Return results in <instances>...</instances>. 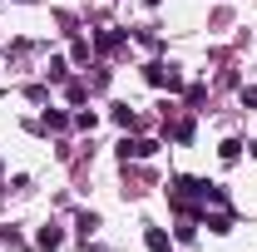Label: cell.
I'll use <instances>...</instances> for the list:
<instances>
[{
  "instance_id": "7",
  "label": "cell",
  "mask_w": 257,
  "mask_h": 252,
  "mask_svg": "<svg viewBox=\"0 0 257 252\" xmlns=\"http://www.w3.org/2000/svg\"><path fill=\"white\" fill-rule=\"evenodd\" d=\"M119 40H124V35H114V30H104V35H99V40H94V45H99V50H114V45H119Z\"/></svg>"
},
{
  "instance_id": "8",
  "label": "cell",
  "mask_w": 257,
  "mask_h": 252,
  "mask_svg": "<svg viewBox=\"0 0 257 252\" xmlns=\"http://www.w3.org/2000/svg\"><path fill=\"white\" fill-rule=\"evenodd\" d=\"M242 104H247V109H257V89H242Z\"/></svg>"
},
{
  "instance_id": "9",
  "label": "cell",
  "mask_w": 257,
  "mask_h": 252,
  "mask_svg": "<svg viewBox=\"0 0 257 252\" xmlns=\"http://www.w3.org/2000/svg\"><path fill=\"white\" fill-rule=\"evenodd\" d=\"M252 154H257V149H252Z\"/></svg>"
},
{
  "instance_id": "1",
  "label": "cell",
  "mask_w": 257,
  "mask_h": 252,
  "mask_svg": "<svg viewBox=\"0 0 257 252\" xmlns=\"http://www.w3.org/2000/svg\"><path fill=\"white\" fill-rule=\"evenodd\" d=\"M149 84H159V89H183V74H178L173 64H149Z\"/></svg>"
},
{
  "instance_id": "5",
  "label": "cell",
  "mask_w": 257,
  "mask_h": 252,
  "mask_svg": "<svg viewBox=\"0 0 257 252\" xmlns=\"http://www.w3.org/2000/svg\"><path fill=\"white\" fill-rule=\"evenodd\" d=\"M35 242H40V247H60L64 232H60V227H40V237H35Z\"/></svg>"
},
{
  "instance_id": "4",
  "label": "cell",
  "mask_w": 257,
  "mask_h": 252,
  "mask_svg": "<svg viewBox=\"0 0 257 252\" xmlns=\"http://www.w3.org/2000/svg\"><path fill=\"white\" fill-rule=\"evenodd\" d=\"M144 242H149V252H168V232H163V227H149Z\"/></svg>"
},
{
  "instance_id": "2",
  "label": "cell",
  "mask_w": 257,
  "mask_h": 252,
  "mask_svg": "<svg viewBox=\"0 0 257 252\" xmlns=\"http://www.w3.org/2000/svg\"><path fill=\"white\" fill-rule=\"evenodd\" d=\"M154 154H159L154 139H124L119 144V158H154Z\"/></svg>"
},
{
  "instance_id": "6",
  "label": "cell",
  "mask_w": 257,
  "mask_h": 252,
  "mask_svg": "<svg viewBox=\"0 0 257 252\" xmlns=\"http://www.w3.org/2000/svg\"><path fill=\"white\" fill-rule=\"evenodd\" d=\"M218 154H223V158H227V163H232V158L242 154V144H237V139H223V149H218Z\"/></svg>"
},
{
  "instance_id": "3",
  "label": "cell",
  "mask_w": 257,
  "mask_h": 252,
  "mask_svg": "<svg viewBox=\"0 0 257 252\" xmlns=\"http://www.w3.org/2000/svg\"><path fill=\"white\" fill-rule=\"evenodd\" d=\"M114 124L119 129H139V114H134L128 104H114Z\"/></svg>"
}]
</instances>
